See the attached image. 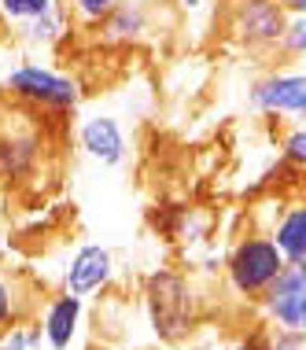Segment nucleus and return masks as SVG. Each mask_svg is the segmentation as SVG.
Segmentation results:
<instances>
[{"mask_svg": "<svg viewBox=\"0 0 306 350\" xmlns=\"http://www.w3.org/2000/svg\"><path fill=\"white\" fill-rule=\"evenodd\" d=\"M144 306H148V321L155 328V336L166 339V343L185 339L199 321V295H196L192 280L174 269H162L148 277Z\"/></svg>", "mask_w": 306, "mask_h": 350, "instance_id": "obj_1", "label": "nucleus"}, {"mask_svg": "<svg viewBox=\"0 0 306 350\" xmlns=\"http://www.w3.org/2000/svg\"><path fill=\"white\" fill-rule=\"evenodd\" d=\"M8 100L23 103L37 115H66L81 103V85L71 74H60L44 63H18L4 74Z\"/></svg>", "mask_w": 306, "mask_h": 350, "instance_id": "obj_2", "label": "nucleus"}, {"mask_svg": "<svg viewBox=\"0 0 306 350\" xmlns=\"http://www.w3.org/2000/svg\"><path fill=\"white\" fill-rule=\"evenodd\" d=\"M288 266L284 262L281 247L273 243L270 232H247L233 243L225 258V280L233 288V295H240L247 302H258L270 291V284L281 277V269Z\"/></svg>", "mask_w": 306, "mask_h": 350, "instance_id": "obj_3", "label": "nucleus"}, {"mask_svg": "<svg viewBox=\"0 0 306 350\" xmlns=\"http://www.w3.org/2000/svg\"><path fill=\"white\" fill-rule=\"evenodd\" d=\"M44 155V137H41V115L23 103L0 115V177L8 185H23L30 181V174H37Z\"/></svg>", "mask_w": 306, "mask_h": 350, "instance_id": "obj_4", "label": "nucleus"}, {"mask_svg": "<svg viewBox=\"0 0 306 350\" xmlns=\"http://www.w3.org/2000/svg\"><path fill=\"white\" fill-rule=\"evenodd\" d=\"M288 18L281 0H225V30L244 52H277Z\"/></svg>", "mask_w": 306, "mask_h": 350, "instance_id": "obj_5", "label": "nucleus"}, {"mask_svg": "<svg viewBox=\"0 0 306 350\" xmlns=\"http://www.w3.org/2000/svg\"><path fill=\"white\" fill-rule=\"evenodd\" d=\"M247 107L255 115L299 122L306 111V70H270L247 89Z\"/></svg>", "mask_w": 306, "mask_h": 350, "instance_id": "obj_6", "label": "nucleus"}, {"mask_svg": "<svg viewBox=\"0 0 306 350\" xmlns=\"http://www.w3.org/2000/svg\"><path fill=\"white\" fill-rule=\"evenodd\" d=\"M258 302H262L266 317L273 321V328L306 336V262L284 266L281 277L270 284V291Z\"/></svg>", "mask_w": 306, "mask_h": 350, "instance_id": "obj_7", "label": "nucleus"}, {"mask_svg": "<svg viewBox=\"0 0 306 350\" xmlns=\"http://www.w3.org/2000/svg\"><path fill=\"white\" fill-rule=\"evenodd\" d=\"M74 140L92 163L100 166H122L129 159V140H126V129L114 115H85L74 129Z\"/></svg>", "mask_w": 306, "mask_h": 350, "instance_id": "obj_8", "label": "nucleus"}, {"mask_svg": "<svg viewBox=\"0 0 306 350\" xmlns=\"http://www.w3.org/2000/svg\"><path fill=\"white\" fill-rule=\"evenodd\" d=\"M111 277H114L111 251L100 247V243H81L63 269V291L66 295H78V299H89L107 288Z\"/></svg>", "mask_w": 306, "mask_h": 350, "instance_id": "obj_9", "label": "nucleus"}, {"mask_svg": "<svg viewBox=\"0 0 306 350\" xmlns=\"http://www.w3.org/2000/svg\"><path fill=\"white\" fill-rule=\"evenodd\" d=\"M81 310H85V299L78 295H55L41 314V328H44V343L52 350H66L78 336V325H81Z\"/></svg>", "mask_w": 306, "mask_h": 350, "instance_id": "obj_10", "label": "nucleus"}, {"mask_svg": "<svg viewBox=\"0 0 306 350\" xmlns=\"http://www.w3.org/2000/svg\"><path fill=\"white\" fill-rule=\"evenodd\" d=\"M270 236H273L277 247H281V254H284L288 266L306 262V200L284 203V211L277 214Z\"/></svg>", "mask_w": 306, "mask_h": 350, "instance_id": "obj_11", "label": "nucleus"}, {"mask_svg": "<svg viewBox=\"0 0 306 350\" xmlns=\"http://www.w3.org/2000/svg\"><path fill=\"white\" fill-rule=\"evenodd\" d=\"M148 33V4L140 0H118L111 15L100 23V37L107 44H133Z\"/></svg>", "mask_w": 306, "mask_h": 350, "instance_id": "obj_12", "label": "nucleus"}, {"mask_svg": "<svg viewBox=\"0 0 306 350\" xmlns=\"http://www.w3.org/2000/svg\"><path fill=\"white\" fill-rule=\"evenodd\" d=\"M71 8H66V0H60V4L52 8V12H44V15H37L30 18V23H23V26H15V37L23 44H30V49H52L55 41H63L66 30H71Z\"/></svg>", "mask_w": 306, "mask_h": 350, "instance_id": "obj_13", "label": "nucleus"}, {"mask_svg": "<svg viewBox=\"0 0 306 350\" xmlns=\"http://www.w3.org/2000/svg\"><path fill=\"white\" fill-rule=\"evenodd\" d=\"M23 288H18L15 273L0 269V332H8V328L23 325L26 310H23Z\"/></svg>", "mask_w": 306, "mask_h": 350, "instance_id": "obj_14", "label": "nucleus"}, {"mask_svg": "<svg viewBox=\"0 0 306 350\" xmlns=\"http://www.w3.org/2000/svg\"><path fill=\"white\" fill-rule=\"evenodd\" d=\"M60 4V0H0V26H23L30 23V18L52 12V8Z\"/></svg>", "mask_w": 306, "mask_h": 350, "instance_id": "obj_15", "label": "nucleus"}, {"mask_svg": "<svg viewBox=\"0 0 306 350\" xmlns=\"http://www.w3.org/2000/svg\"><path fill=\"white\" fill-rule=\"evenodd\" d=\"M281 159L292 170L306 174V122H292V129L281 140Z\"/></svg>", "mask_w": 306, "mask_h": 350, "instance_id": "obj_16", "label": "nucleus"}, {"mask_svg": "<svg viewBox=\"0 0 306 350\" xmlns=\"http://www.w3.org/2000/svg\"><path fill=\"white\" fill-rule=\"evenodd\" d=\"M114 4H118V0H66L71 18H74L78 26H100L103 18L111 15Z\"/></svg>", "mask_w": 306, "mask_h": 350, "instance_id": "obj_17", "label": "nucleus"}, {"mask_svg": "<svg viewBox=\"0 0 306 350\" xmlns=\"http://www.w3.org/2000/svg\"><path fill=\"white\" fill-rule=\"evenodd\" d=\"M281 55L288 59H306V15H292L288 18V30L281 37Z\"/></svg>", "mask_w": 306, "mask_h": 350, "instance_id": "obj_18", "label": "nucleus"}, {"mask_svg": "<svg viewBox=\"0 0 306 350\" xmlns=\"http://www.w3.org/2000/svg\"><path fill=\"white\" fill-rule=\"evenodd\" d=\"M41 339H44L41 321H37V325H30V328L15 325V328H8V332H4V343H0V350H37V347H41Z\"/></svg>", "mask_w": 306, "mask_h": 350, "instance_id": "obj_19", "label": "nucleus"}, {"mask_svg": "<svg viewBox=\"0 0 306 350\" xmlns=\"http://www.w3.org/2000/svg\"><path fill=\"white\" fill-rule=\"evenodd\" d=\"M306 336L303 332H284V328H277V336L270 339V350H303Z\"/></svg>", "mask_w": 306, "mask_h": 350, "instance_id": "obj_20", "label": "nucleus"}, {"mask_svg": "<svg viewBox=\"0 0 306 350\" xmlns=\"http://www.w3.org/2000/svg\"><path fill=\"white\" fill-rule=\"evenodd\" d=\"M229 350H270V343H262V339H244V343H233Z\"/></svg>", "mask_w": 306, "mask_h": 350, "instance_id": "obj_21", "label": "nucleus"}, {"mask_svg": "<svg viewBox=\"0 0 306 350\" xmlns=\"http://www.w3.org/2000/svg\"><path fill=\"white\" fill-rule=\"evenodd\" d=\"M288 15H306V0H281Z\"/></svg>", "mask_w": 306, "mask_h": 350, "instance_id": "obj_22", "label": "nucleus"}, {"mask_svg": "<svg viewBox=\"0 0 306 350\" xmlns=\"http://www.w3.org/2000/svg\"><path fill=\"white\" fill-rule=\"evenodd\" d=\"M177 8H185V12H199V8L207 4V0H174Z\"/></svg>", "mask_w": 306, "mask_h": 350, "instance_id": "obj_23", "label": "nucleus"}, {"mask_svg": "<svg viewBox=\"0 0 306 350\" xmlns=\"http://www.w3.org/2000/svg\"><path fill=\"white\" fill-rule=\"evenodd\" d=\"M303 200H306V181H303Z\"/></svg>", "mask_w": 306, "mask_h": 350, "instance_id": "obj_24", "label": "nucleus"}, {"mask_svg": "<svg viewBox=\"0 0 306 350\" xmlns=\"http://www.w3.org/2000/svg\"><path fill=\"white\" fill-rule=\"evenodd\" d=\"M299 122H306V111H303V115H299Z\"/></svg>", "mask_w": 306, "mask_h": 350, "instance_id": "obj_25", "label": "nucleus"}]
</instances>
